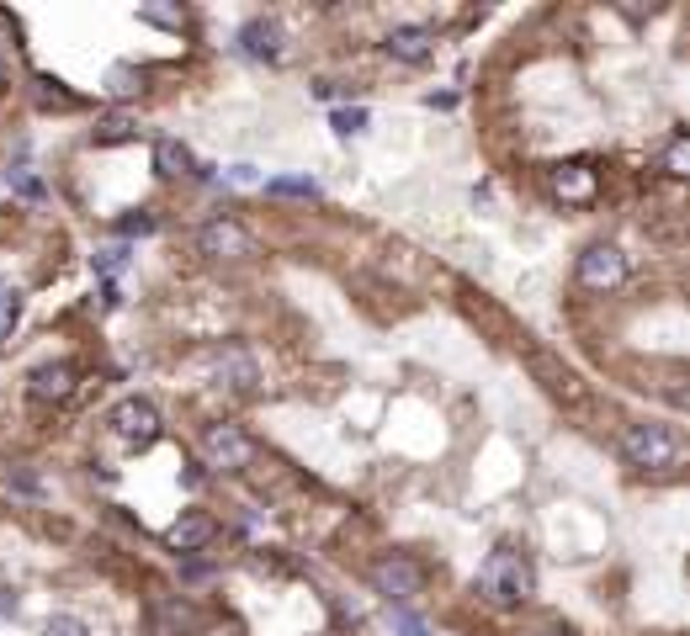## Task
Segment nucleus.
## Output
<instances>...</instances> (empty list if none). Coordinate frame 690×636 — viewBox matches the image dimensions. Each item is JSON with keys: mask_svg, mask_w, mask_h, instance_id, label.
Segmentation results:
<instances>
[{"mask_svg": "<svg viewBox=\"0 0 690 636\" xmlns=\"http://www.w3.org/2000/svg\"><path fill=\"white\" fill-rule=\"evenodd\" d=\"M203 462L213 467V473H244V467L255 462V440L244 436L240 425H207Z\"/></svg>", "mask_w": 690, "mask_h": 636, "instance_id": "7ed1b4c3", "label": "nucleus"}, {"mask_svg": "<svg viewBox=\"0 0 690 636\" xmlns=\"http://www.w3.org/2000/svg\"><path fill=\"white\" fill-rule=\"evenodd\" d=\"M112 436L128 440V445H149L160 436V408L149 397H122L112 408Z\"/></svg>", "mask_w": 690, "mask_h": 636, "instance_id": "0eeeda50", "label": "nucleus"}, {"mask_svg": "<svg viewBox=\"0 0 690 636\" xmlns=\"http://www.w3.org/2000/svg\"><path fill=\"white\" fill-rule=\"evenodd\" d=\"M621 281H627V255H621L616 244H590V249L579 255V286L610 292V286H621Z\"/></svg>", "mask_w": 690, "mask_h": 636, "instance_id": "423d86ee", "label": "nucleus"}, {"mask_svg": "<svg viewBox=\"0 0 690 636\" xmlns=\"http://www.w3.org/2000/svg\"><path fill=\"white\" fill-rule=\"evenodd\" d=\"M213 530H218V525L207 515H181L170 530H165V547H170V552H203L207 541H213Z\"/></svg>", "mask_w": 690, "mask_h": 636, "instance_id": "4468645a", "label": "nucleus"}, {"mask_svg": "<svg viewBox=\"0 0 690 636\" xmlns=\"http://www.w3.org/2000/svg\"><path fill=\"white\" fill-rule=\"evenodd\" d=\"M664 175H675V181L690 175V138L686 133H675V138L664 144Z\"/></svg>", "mask_w": 690, "mask_h": 636, "instance_id": "a211bd4d", "label": "nucleus"}, {"mask_svg": "<svg viewBox=\"0 0 690 636\" xmlns=\"http://www.w3.org/2000/svg\"><path fill=\"white\" fill-rule=\"evenodd\" d=\"M621 456L643 473H675L680 456H686V440L675 425H658V419H632L621 430Z\"/></svg>", "mask_w": 690, "mask_h": 636, "instance_id": "f03ea898", "label": "nucleus"}, {"mask_svg": "<svg viewBox=\"0 0 690 636\" xmlns=\"http://www.w3.org/2000/svg\"><path fill=\"white\" fill-rule=\"evenodd\" d=\"M5 181H11V192H16V197H27V201H38V197H43V181L33 175V170H11Z\"/></svg>", "mask_w": 690, "mask_h": 636, "instance_id": "aec40b11", "label": "nucleus"}, {"mask_svg": "<svg viewBox=\"0 0 690 636\" xmlns=\"http://www.w3.org/2000/svg\"><path fill=\"white\" fill-rule=\"evenodd\" d=\"M266 197H319V181L314 175H277V181H266Z\"/></svg>", "mask_w": 690, "mask_h": 636, "instance_id": "f3484780", "label": "nucleus"}, {"mask_svg": "<svg viewBox=\"0 0 690 636\" xmlns=\"http://www.w3.org/2000/svg\"><path fill=\"white\" fill-rule=\"evenodd\" d=\"M479 595H484L494 610H521V604L536 595V573H531L526 552H510V547L488 552L484 567H479Z\"/></svg>", "mask_w": 690, "mask_h": 636, "instance_id": "f257e3e1", "label": "nucleus"}, {"mask_svg": "<svg viewBox=\"0 0 690 636\" xmlns=\"http://www.w3.org/2000/svg\"><path fill=\"white\" fill-rule=\"evenodd\" d=\"M149 636H203V610L186 595H149Z\"/></svg>", "mask_w": 690, "mask_h": 636, "instance_id": "20e7f679", "label": "nucleus"}, {"mask_svg": "<svg viewBox=\"0 0 690 636\" xmlns=\"http://www.w3.org/2000/svg\"><path fill=\"white\" fill-rule=\"evenodd\" d=\"M362 127H366L362 107H346V112H335V133H346V138H351V133H362Z\"/></svg>", "mask_w": 690, "mask_h": 636, "instance_id": "5701e85b", "label": "nucleus"}, {"mask_svg": "<svg viewBox=\"0 0 690 636\" xmlns=\"http://www.w3.org/2000/svg\"><path fill=\"white\" fill-rule=\"evenodd\" d=\"M128 138V122H107V133H101V144H122Z\"/></svg>", "mask_w": 690, "mask_h": 636, "instance_id": "bb28decb", "label": "nucleus"}, {"mask_svg": "<svg viewBox=\"0 0 690 636\" xmlns=\"http://www.w3.org/2000/svg\"><path fill=\"white\" fill-rule=\"evenodd\" d=\"M48 107H75V96L70 90H59V80H43V90H38Z\"/></svg>", "mask_w": 690, "mask_h": 636, "instance_id": "b1692460", "label": "nucleus"}, {"mask_svg": "<svg viewBox=\"0 0 690 636\" xmlns=\"http://www.w3.org/2000/svg\"><path fill=\"white\" fill-rule=\"evenodd\" d=\"M394 636H431V626L420 615H409V610H394Z\"/></svg>", "mask_w": 690, "mask_h": 636, "instance_id": "4be33fe9", "label": "nucleus"}, {"mask_svg": "<svg viewBox=\"0 0 690 636\" xmlns=\"http://www.w3.org/2000/svg\"><path fill=\"white\" fill-rule=\"evenodd\" d=\"M197 249H203L207 260H244L255 249V238L244 234L234 218H213V223H203V234H197Z\"/></svg>", "mask_w": 690, "mask_h": 636, "instance_id": "6e6552de", "label": "nucleus"}, {"mask_svg": "<svg viewBox=\"0 0 690 636\" xmlns=\"http://www.w3.org/2000/svg\"><path fill=\"white\" fill-rule=\"evenodd\" d=\"M112 90H118V96H133V90H138V75H133L128 64H118V70H112Z\"/></svg>", "mask_w": 690, "mask_h": 636, "instance_id": "393cba45", "label": "nucleus"}, {"mask_svg": "<svg viewBox=\"0 0 690 636\" xmlns=\"http://www.w3.org/2000/svg\"><path fill=\"white\" fill-rule=\"evenodd\" d=\"M595 192H601V186H595V170H590V164L569 159V164L553 170V197L564 201V207H590Z\"/></svg>", "mask_w": 690, "mask_h": 636, "instance_id": "ddd939ff", "label": "nucleus"}, {"mask_svg": "<svg viewBox=\"0 0 690 636\" xmlns=\"http://www.w3.org/2000/svg\"><path fill=\"white\" fill-rule=\"evenodd\" d=\"M531 371H536V377H547V388H553L558 397H569V403H579V397H584L579 377H573L569 366H558L553 356H531Z\"/></svg>", "mask_w": 690, "mask_h": 636, "instance_id": "2eb2a0df", "label": "nucleus"}, {"mask_svg": "<svg viewBox=\"0 0 690 636\" xmlns=\"http://www.w3.org/2000/svg\"><path fill=\"white\" fill-rule=\"evenodd\" d=\"M240 48L250 53V59L277 64V59H282V48H287L282 22H277V16H250V22H244V33H240Z\"/></svg>", "mask_w": 690, "mask_h": 636, "instance_id": "f8f14e48", "label": "nucleus"}, {"mask_svg": "<svg viewBox=\"0 0 690 636\" xmlns=\"http://www.w3.org/2000/svg\"><path fill=\"white\" fill-rule=\"evenodd\" d=\"M372 589L388 599V604H409V599L425 589V573H420L404 552H388L377 567H372Z\"/></svg>", "mask_w": 690, "mask_h": 636, "instance_id": "39448f33", "label": "nucleus"}, {"mask_svg": "<svg viewBox=\"0 0 690 636\" xmlns=\"http://www.w3.org/2000/svg\"><path fill=\"white\" fill-rule=\"evenodd\" d=\"M536 636H558V632H536Z\"/></svg>", "mask_w": 690, "mask_h": 636, "instance_id": "cd10ccee", "label": "nucleus"}, {"mask_svg": "<svg viewBox=\"0 0 690 636\" xmlns=\"http://www.w3.org/2000/svg\"><path fill=\"white\" fill-rule=\"evenodd\" d=\"M27 397L33 403H70L75 397V366L70 360H43L27 371Z\"/></svg>", "mask_w": 690, "mask_h": 636, "instance_id": "1a4fd4ad", "label": "nucleus"}, {"mask_svg": "<svg viewBox=\"0 0 690 636\" xmlns=\"http://www.w3.org/2000/svg\"><path fill=\"white\" fill-rule=\"evenodd\" d=\"M16 318H22V292H16L11 281L0 277V340L16 329Z\"/></svg>", "mask_w": 690, "mask_h": 636, "instance_id": "6ab92c4d", "label": "nucleus"}, {"mask_svg": "<svg viewBox=\"0 0 690 636\" xmlns=\"http://www.w3.org/2000/svg\"><path fill=\"white\" fill-rule=\"evenodd\" d=\"M118 229H122V234H155V218H149V212H138V218H122Z\"/></svg>", "mask_w": 690, "mask_h": 636, "instance_id": "a878e982", "label": "nucleus"}, {"mask_svg": "<svg viewBox=\"0 0 690 636\" xmlns=\"http://www.w3.org/2000/svg\"><path fill=\"white\" fill-rule=\"evenodd\" d=\"M155 170H160V175H192L197 159H192V149H186L181 138H160V144H155Z\"/></svg>", "mask_w": 690, "mask_h": 636, "instance_id": "dca6fc26", "label": "nucleus"}, {"mask_svg": "<svg viewBox=\"0 0 690 636\" xmlns=\"http://www.w3.org/2000/svg\"><path fill=\"white\" fill-rule=\"evenodd\" d=\"M43 636H90V626H85L81 615H53V621L43 626Z\"/></svg>", "mask_w": 690, "mask_h": 636, "instance_id": "412c9836", "label": "nucleus"}, {"mask_svg": "<svg viewBox=\"0 0 690 636\" xmlns=\"http://www.w3.org/2000/svg\"><path fill=\"white\" fill-rule=\"evenodd\" d=\"M213 377H218V388L255 393V388H261V360L250 356L244 345H223V351L213 356Z\"/></svg>", "mask_w": 690, "mask_h": 636, "instance_id": "9d476101", "label": "nucleus"}, {"mask_svg": "<svg viewBox=\"0 0 690 636\" xmlns=\"http://www.w3.org/2000/svg\"><path fill=\"white\" fill-rule=\"evenodd\" d=\"M383 53H388V59H399V64H425V59L436 53V27H420V22L394 27V33L383 38Z\"/></svg>", "mask_w": 690, "mask_h": 636, "instance_id": "9b49d317", "label": "nucleus"}]
</instances>
